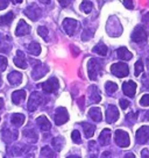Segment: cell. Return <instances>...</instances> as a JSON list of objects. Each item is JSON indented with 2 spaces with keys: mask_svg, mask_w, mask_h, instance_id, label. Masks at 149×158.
<instances>
[{
  "mask_svg": "<svg viewBox=\"0 0 149 158\" xmlns=\"http://www.w3.org/2000/svg\"><path fill=\"white\" fill-rule=\"evenodd\" d=\"M23 134H25V136L29 139L30 142L35 143L37 141V134H36V131H35L34 129H26L25 131H23Z\"/></svg>",
  "mask_w": 149,
  "mask_h": 158,
  "instance_id": "obj_29",
  "label": "cell"
},
{
  "mask_svg": "<svg viewBox=\"0 0 149 158\" xmlns=\"http://www.w3.org/2000/svg\"><path fill=\"white\" fill-rule=\"evenodd\" d=\"M37 33H39V35H40L41 37L45 40V41H48L49 31H48V29L45 28V26H41V27H39V28H37Z\"/></svg>",
  "mask_w": 149,
  "mask_h": 158,
  "instance_id": "obj_34",
  "label": "cell"
},
{
  "mask_svg": "<svg viewBox=\"0 0 149 158\" xmlns=\"http://www.w3.org/2000/svg\"><path fill=\"white\" fill-rule=\"evenodd\" d=\"M126 120L129 121L130 123H133L135 120H136V115H134V113H129L127 116H126Z\"/></svg>",
  "mask_w": 149,
  "mask_h": 158,
  "instance_id": "obj_42",
  "label": "cell"
},
{
  "mask_svg": "<svg viewBox=\"0 0 149 158\" xmlns=\"http://www.w3.org/2000/svg\"><path fill=\"white\" fill-rule=\"evenodd\" d=\"M71 138L76 144H79L82 142V137H80V134L78 130H74L72 134H71Z\"/></svg>",
  "mask_w": 149,
  "mask_h": 158,
  "instance_id": "obj_37",
  "label": "cell"
},
{
  "mask_svg": "<svg viewBox=\"0 0 149 158\" xmlns=\"http://www.w3.org/2000/svg\"><path fill=\"white\" fill-rule=\"evenodd\" d=\"M39 86L42 87V89L45 91V93H54L60 87V83H58V79L53 77V78L48 79L47 81H45L43 84L39 85Z\"/></svg>",
  "mask_w": 149,
  "mask_h": 158,
  "instance_id": "obj_5",
  "label": "cell"
},
{
  "mask_svg": "<svg viewBox=\"0 0 149 158\" xmlns=\"http://www.w3.org/2000/svg\"><path fill=\"white\" fill-rule=\"evenodd\" d=\"M111 130L109 129H104L103 131H101V134L99 135V143L101 144V145H106V144L109 143V141H111Z\"/></svg>",
  "mask_w": 149,
  "mask_h": 158,
  "instance_id": "obj_23",
  "label": "cell"
},
{
  "mask_svg": "<svg viewBox=\"0 0 149 158\" xmlns=\"http://www.w3.org/2000/svg\"><path fill=\"white\" fill-rule=\"evenodd\" d=\"M105 89H106V92L109 94H113L118 91V85L113 83V81H107L105 84Z\"/></svg>",
  "mask_w": 149,
  "mask_h": 158,
  "instance_id": "obj_32",
  "label": "cell"
},
{
  "mask_svg": "<svg viewBox=\"0 0 149 158\" xmlns=\"http://www.w3.org/2000/svg\"><path fill=\"white\" fill-rule=\"evenodd\" d=\"M106 156H109V151H106V152L103 155V157H106Z\"/></svg>",
  "mask_w": 149,
  "mask_h": 158,
  "instance_id": "obj_52",
  "label": "cell"
},
{
  "mask_svg": "<svg viewBox=\"0 0 149 158\" xmlns=\"http://www.w3.org/2000/svg\"><path fill=\"white\" fill-rule=\"evenodd\" d=\"M70 1H71V0H58V2L61 4V6H63V7H66V6L70 4Z\"/></svg>",
  "mask_w": 149,
  "mask_h": 158,
  "instance_id": "obj_46",
  "label": "cell"
},
{
  "mask_svg": "<svg viewBox=\"0 0 149 158\" xmlns=\"http://www.w3.org/2000/svg\"><path fill=\"white\" fill-rule=\"evenodd\" d=\"M40 2H42V4H45V5H47V4H49V2H50V0H40Z\"/></svg>",
  "mask_w": 149,
  "mask_h": 158,
  "instance_id": "obj_50",
  "label": "cell"
},
{
  "mask_svg": "<svg viewBox=\"0 0 149 158\" xmlns=\"http://www.w3.org/2000/svg\"><path fill=\"white\" fill-rule=\"evenodd\" d=\"M107 51H109L107 47L105 44H103V43H99V44L96 45L95 48H93V52L100 55V56H106V55H107Z\"/></svg>",
  "mask_w": 149,
  "mask_h": 158,
  "instance_id": "obj_30",
  "label": "cell"
},
{
  "mask_svg": "<svg viewBox=\"0 0 149 158\" xmlns=\"http://www.w3.org/2000/svg\"><path fill=\"white\" fill-rule=\"evenodd\" d=\"M111 72L114 76H117L118 78H124L126 76H128L129 69L127 64H125V63H115L111 66Z\"/></svg>",
  "mask_w": 149,
  "mask_h": 158,
  "instance_id": "obj_4",
  "label": "cell"
},
{
  "mask_svg": "<svg viewBox=\"0 0 149 158\" xmlns=\"http://www.w3.org/2000/svg\"><path fill=\"white\" fill-rule=\"evenodd\" d=\"M89 115L90 118H92L95 122H100L103 120V116H101V110L98 107H92V108L89 110Z\"/></svg>",
  "mask_w": 149,
  "mask_h": 158,
  "instance_id": "obj_22",
  "label": "cell"
},
{
  "mask_svg": "<svg viewBox=\"0 0 149 158\" xmlns=\"http://www.w3.org/2000/svg\"><path fill=\"white\" fill-rule=\"evenodd\" d=\"M25 115H22V114H13L12 118H11V122L15 127H21L23 124V122H25Z\"/></svg>",
  "mask_w": 149,
  "mask_h": 158,
  "instance_id": "obj_24",
  "label": "cell"
},
{
  "mask_svg": "<svg viewBox=\"0 0 149 158\" xmlns=\"http://www.w3.org/2000/svg\"><path fill=\"white\" fill-rule=\"evenodd\" d=\"M101 71V63L98 59L91 58L87 63V72H89V78L91 80H97Z\"/></svg>",
  "mask_w": 149,
  "mask_h": 158,
  "instance_id": "obj_1",
  "label": "cell"
},
{
  "mask_svg": "<svg viewBox=\"0 0 149 158\" xmlns=\"http://www.w3.org/2000/svg\"><path fill=\"white\" fill-rule=\"evenodd\" d=\"M8 6V0H0V10H5Z\"/></svg>",
  "mask_w": 149,
  "mask_h": 158,
  "instance_id": "obj_44",
  "label": "cell"
},
{
  "mask_svg": "<svg viewBox=\"0 0 149 158\" xmlns=\"http://www.w3.org/2000/svg\"><path fill=\"white\" fill-rule=\"evenodd\" d=\"M29 33H30V26L26 21L20 20L18 26H16V29H15V35L16 36H25V35H28Z\"/></svg>",
  "mask_w": 149,
  "mask_h": 158,
  "instance_id": "obj_13",
  "label": "cell"
},
{
  "mask_svg": "<svg viewBox=\"0 0 149 158\" xmlns=\"http://www.w3.org/2000/svg\"><path fill=\"white\" fill-rule=\"evenodd\" d=\"M101 100V95L97 86H90V102L91 104H98Z\"/></svg>",
  "mask_w": 149,
  "mask_h": 158,
  "instance_id": "obj_17",
  "label": "cell"
},
{
  "mask_svg": "<svg viewBox=\"0 0 149 158\" xmlns=\"http://www.w3.org/2000/svg\"><path fill=\"white\" fill-rule=\"evenodd\" d=\"M89 150H92V151H98V147H97V144H96V142H90L89 143Z\"/></svg>",
  "mask_w": 149,
  "mask_h": 158,
  "instance_id": "obj_43",
  "label": "cell"
},
{
  "mask_svg": "<svg viewBox=\"0 0 149 158\" xmlns=\"http://www.w3.org/2000/svg\"><path fill=\"white\" fill-rule=\"evenodd\" d=\"M117 55H118V58L121 59V60H129L133 57V54L127 48H125V47L119 48L118 51H117Z\"/></svg>",
  "mask_w": 149,
  "mask_h": 158,
  "instance_id": "obj_21",
  "label": "cell"
},
{
  "mask_svg": "<svg viewBox=\"0 0 149 158\" xmlns=\"http://www.w3.org/2000/svg\"><path fill=\"white\" fill-rule=\"evenodd\" d=\"M26 99V91L23 89H19V91H15L12 94V101L15 105H20L23 100Z\"/></svg>",
  "mask_w": 149,
  "mask_h": 158,
  "instance_id": "obj_20",
  "label": "cell"
},
{
  "mask_svg": "<svg viewBox=\"0 0 149 158\" xmlns=\"http://www.w3.org/2000/svg\"><path fill=\"white\" fill-rule=\"evenodd\" d=\"M125 157L126 158H135V156L133 153H127V155H125Z\"/></svg>",
  "mask_w": 149,
  "mask_h": 158,
  "instance_id": "obj_49",
  "label": "cell"
},
{
  "mask_svg": "<svg viewBox=\"0 0 149 158\" xmlns=\"http://www.w3.org/2000/svg\"><path fill=\"white\" fill-rule=\"evenodd\" d=\"M63 28H64V30L66 31V34L72 36V35L76 33L77 28H78V22L74 19L66 18V19H64V21H63Z\"/></svg>",
  "mask_w": 149,
  "mask_h": 158,
  "instance_id": "obj_11",
  "label": "cell"
},
{
  "mask_svg": "<svg viewBox=\"0 0 149 158\" xmlns=\"http://www.w3.org/2000/svg\"><path fill=\"white\" fill-rule=\"evenodd\" d=\"M11 37L0 34V52H10Z\"/></svg>",
  "mask_w": 149,
  "mask_h": 158,
  "instance_id": "obj_16",
  "label": "cell"
},
{
  "mask_svg": "<svg viewBox=\"0 0 149 158\" xmlns=\"http://www.w3.org/2000/svg\"><path fill=\"white\" fill-rule=\"evenodd\" d=\"M14 64L16 65L18 68H20V69H26V68H27L26 56L21 50H18V51H16V56L14 57Z\"/></svg>",
  "mask_w": 149,
  "mask_h": 158,
  "instance_id": "obj_15",
  "label": "cell"
},
{
  "mask_svg": "<svg viewBox=\"0 0 149 158\" xmlns=\"http://www.w3.org/2000/svg\"><path fill=\"white\" fill-rule=\"evenodd\" d=\"M18 138V134L16 133H13V131H10L8 129H4L2 130V139L7 142V143H10L12 141H14Z\"/></svg>",
  "mask_w": 149,
  "mask_h": 158,
  "instance_id": "obj_25",
  "label": "cell"
},
{
  "mask_svg": "<svg viewBox=\"0 0 149 158\" xmlns=\"http://www.w3.org/2000/svg\"><path fill=\"white\" fill-rule=\"evenodd\" d=\"M25 14L33 21H36L41 16V10L36 5H30L25 10Z\"/></svg>",
  "mask_w": 149,
  "mask_h": 158,
  "instance_id": "obj_12",
  "label": "cell"
},
{
  "mask_svg": "<svg viewBox=\"0 0 149 158\" xmlns=\"http://www.w3.org/2000/svg\"><path fill=\"white\" fill-rule=\"evenodd\" d=\"M43 102V97L39 92H33L28 101V110L29 112H35L36 109L40 107Z\"/></svg>",
  "mask_w": 149,
  "mask_h": 158,
  "instance_id": "obj_2",
  "label": "cell"
},
{
  "mask_svg": "<svg viewBox=\"0 0 149 158\" xmlns=\"http://www.w3.org/2000/svg\"><path fill=\"white\" fill-rule=\"evenodd\" d=\"M7 68V59L4 56H0V71H4Z\"/></svg>",
  "mask_w": 149,
  "mask_h": 158,
  "instance_id": "obj_38",
  "label": "cell"
},
{
  "mask_svg": "<svg viewBox=\"0 0 149 158\" xmlns=\"http://www.w3.org/2000/svg\"><path fill=\"white\" fill-rule=\"evenodd\" d=\"M122 91L124 93L129 97V98H133L135 95V92H136V84H135L133 80H129V81H126L122 85Z\"/></svg>",
  "mask_w": 149,
  "mask_h": 158,
  "instance_id": "obj_14",
  "label": "cell"
},
{
  "mask_svg": "<svg viewBox=\"0 0 149 158\" xmlns=\"http://www.w3.org/2000/svg\"><path fill=\"white\" fill-rule=\"evenodd\" d=\"M82 126H83V129H84V133H85V136H86V138L92 137V136H93V134H95V130H96L95 124L83 122V123H82Z\"/></svg>",
  "mask_w": 149,
  "mask_h": 158,
  "instance_id": "obj_26",
  "label": "cell"
},
{
  "mask_svg": "<svg viewBox=\"0 0 149 158\" xmlns=\"http://www.w3.org/2000/svg\"><path fill=\"white\" fill-rule=\"evenodd\" d=\"M136 142L139 144H144L149 139V126H142L136 131Z\"/></svg>",
  "mask_w": 149,
  "mask_h": 158,
  "instance_id": "obj_9",
  "label": "cell"
},
{
  "mask_svg": "<svg viewBox=\"0 0 149 158\" xmlns=\"http://www.w3.org/2000/svg\"><path fill=\"white\" fill-rule=\"evenodd\" d=\"M48 71H49L48 66L45 64L40 63V64H37L34 69H33V71H32V77H33V79H35V80H39V79H41L42 77H45V74L48 73Z\"/></svg>",
  "mask_w": 149,
  "mask_h": 158,
  "instance_id": "obj_10",
  "label": "cell"
},
{
  "mask_svg": "<svg viewBox=\"0 0 149 158\" xmlns=\"http://www.w3.org/2000/svg\"><path fill=\"white\" fill-rule=\"evenodd\" d=\"M120 107L122 109H126L129 107V101L128 100H126V99H120Z\"/></svg>",
  "mask_w": 149,
  "mask_h": 158,
  "instance_id": "obj_40",
  "label": "cell"
},
{
  "mask_svg": "<svg viewBox=\"0 0 149 158\" xmlns=\"http://www.w3.org/2000/svg\"><path fill=\"white\" fill-rule=\"evenodd\" d=\"M8 81H10L11 85H14V86H18L22 83V74L18 71H12L10 74H8Z\"/></svg>",
  "mask_w": 149,
  "mask_h": 158,
  "instance_id": "obj_18",
  "label": "cell"
},
{
  "mask_svg": "<svg viewBox=\"0 0 149 158\" xmlns=\"http://www.w3.org/2000/svg\"><path fill=\"white\" fill-rule=\"evenodd\" d=\"M2 107H4V100L0 98V109L2 108Z\"/></svg>",
  "mask_w": 149,
  "mask_h": 158,
  "instance_id": "obj_51",
  "label": "cell"
},
{
  "mask_svg": "<svg viewBox=\"0 0 149 158\" xmlns=\"http://www.w3.org/2000/svg\"><path fill=\"white\" fill-rule=\"evenodd\" d=\"M69 120V114L65 107H58L56 109V113H55V123L61 126V124L65 123L66 121Z\"/></svg>",
  "mask_w": 149,
  "mask_h": 158,
  "instance_id": "obj_7",
  "label": "cell"
},
{
  "mask_svg": "<svg viewBox=\"0 0 149 158\" xmlns=\"http://www.w3.org/2000/svg\"><path fill=\"white\" fill-rule=\"evenodd\" d=\"M140 105L141 106H149V94H144L143 97L140 99Z\"/></svg>",
  "mask_w": 149,
  "mask_h": 158,
  "instance_id": "obj_39",
  "label": "cell"
},
{
  "mask_svg": "<svg viewBox=\"0 0 149 158\" xmlns=\"http://www.w3.org/2000/svg\"><path fill=\"white\" fill-rule=\"evenodd\" d=\"M28 51L33 56H39L41 54V45L37 42H32L28 47Z\"/></svg>",
  "mask_w": 149,
  "mask_h": 158,
  "instance_id": "obj_28",
  "label": "cell"
},
{
  "mask_svg": "<svg viewBox=\"0 0 149 158\" xmlns=\"http://www.w3.org/2000/svg\"><path fill=\"white\" fill-rule=\"evenodd\" d=\"M124 5H125V7L128 8V10H133V8H134L133 0H124Z\"/></svg>",
  "mask_w": 149,
  "mask_h": 158,
  "instance_id": "obj_41",
  "label": "cell"
},
{
  "mask_svg": "<svg viewBox=\"0 0 149 158\" xmlns=\"http://www.w3.org/2000/svg\"><path fill=\"white\" fill-rule=\"evenodd\" d=\"M63 143H64V139L61 137H56L51 141V145L54 147L56 151H60L61 149L63 148Z\"/></svg>",
  "mask_w": 149,
  "mask_h": 158,
  "instance_id": "obj_33",
  "label": "cell"
},
{
  "mask_svg": "<svg viewBox=\"0 0 149 158\" xmlns=\"http://www.w3.org/2000/svg\"><path fill=\"white\" fill-rule=\"evenodd\" d=\"M41 157H55V153L51 151L49 147H45L41 150Z\"/></svg>",
  "mask_w": 149,
  "mask_h": 158,
  "instance_id": "obj_36",
  "label": "cell"
},
{
  "mask_svg": "<svg viewBox=\"0 0 149 158\" xmlns=\"http://www.w3.org/2000/svg\"><path fill=\"white\" fill-rule=\"evenodd\" d=\"M147 37H148V34H147V31L144 30L143 27H141V26H138L134 29V31H133V34H132V41H133V42H136V43L146 42V41H147Z\"/></svg>",
  "mask_w": 149,
  "mask_h": 158,
  "instance_id": "obj_6",
  "label": "cell"
},
{
  "mask_svg": "<svg viewBox=\"0 0 149 158\" xmlns=\"http://www.w3.org/2000/svg\"><path fill=\"white\" fill-rule=\"evenodd\" d=\"M143 71H144L143 63H142V60H141V59H139V60L135 63V70H134L135 76L138 77V76H140V73H141V72H143Z\"/></svg>",
  "mask_w": 149,
  "mask_h": 158,
  "instance_id": "obj_35",
  "label": "cell"
},
{
  "mask_svg": "<svg viewBox=\"0 0 149 158\" xmlns=\"http://www.w3.org/2000/svg\"><path fill=\"white\" fill-rule=\"evenodd\" d=\"M142 83H143V86L146 87V89H149V76H148V77H146V78L143 77V79H142Z\"/></svg>",
  "mask_w": 149,
  "mask_h": 158,
  "instance_id": "obj_45",
  "label": "cell"
},
{
  "mask_svg": "<svg viewBox=\"0 0 149 158\" xmlns=\"http://www.w3.org/2000/svg\"><path fill=\"white\" fill-rule=\"evenodd\" d=\"M14 19V13L13 12H8L7 14L2 15L0 18V23L2 26H10L12 23V21Z\"/></svg>",
  "mask_w": 149,
  "mask_h": 158,
  "instance_id": "obj_27",
  "label": "cell"
},
{
  "mask_svg": "<svg viewBox=\"0 0 149 158\" xmlns=\"http://www.w3.org/2000/svg\"><path fill=\"white\" fill-rule=\"evenodd\" d=\"M93 8V4L90 1V0H83V2L80 4V10H83L84 13L89 14L90 12Z\"/></svg>",
  "mask_w": 149,
  "mask_h": 158,
  "instance_id": "obj_31",
  "label": "cell"
},
{
  "mask_svg": "<svg viewBox=\"0 0 149 158\" xmlns=\"http://www.w3.org/2000/svg\"><path fill=\"white\" fill-rule=\"evenodd\" d=\"M114 139L117 145H119L120 148H127V147H129V143H130L128 133H126V131L121 130V129H118L115 131Z\"/></svg>",
  "mask_w": 149,
  "mask_h": 158,
  "instance_id": "obj_3",
  "label": "cell"
},
{
  "mask_svg": "<svg viewBox=\"0 0 149 158\" xmlns=\"http://www.w3.org/2000/svg\"><path fill=\"white\" fill-rule=\"evenodd\" d=\"M84 97H80V99H78V105L80 106V109H84Z\"/></svg>",
  "mask_w": 149,
  "mask_h": 158,
  "instance_id": "obj_47",
  "label": "cell"
},
{
  "mask_svg": "<svg viewBox=\"0 0 149 158\" xmlns=\"http://www.w3.org/2000/svg\"><path fill=\"white\" fill-rule=\"evenodd\" d=\"M36 122H37L39 127L41 128V130H43V131H48V130H50V128H51V123H50L49 120L45 118V115L39 116V118H36Z\"/></svg>",
  "mask_w": 149,
  "mask_h": 158,
  "instance_id": "obj_19",
  "label": "cell"
},
{
  "mask_svg": "<svg viewBox=\"0 0 149 158\" xmlns=\"http://www.w3.org/2000/svg\"><path fill=\"white\" fill-rule=\"evenodd\" d=\"M148 150L147 149H144V150H142V152H141V157H149V155H148Z\"/></svg>",
  "mask_w": 149,
  "mask_h": 158,
  "instance_id": "obj_48",
  "label": "cell"
},
{
  "mask_svg": "<svg viewBox=\"0 0 149 158\" xmlns=\"http://www.w3.org/2000/svg\"><path fill=\"white\" fill-rule=\"evenodd\" d=\"M119 118V110L114 105H109L106 109V122L107 123H114Z\"/></svg>",
  "mask_w": 149,
  "mask_h": 158,
  "instance_id": "obj_8",
  "label": "cell"
},
{
  "mask_svg": "<svg viewBox=\"0 0 149 158\" xmlns=\"http://www.w3.org/2000/svg\"><path fill=\"white\" fill-rule=\"evenodd\" d=\"M2 85V79H1V76H0V86Z\"/></svg>",
  "mask_w": 149,
  "mask_h": 158,
  "instance_id": "obj_53",
  "label": "cell"
}]
</instances>
